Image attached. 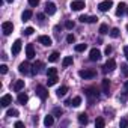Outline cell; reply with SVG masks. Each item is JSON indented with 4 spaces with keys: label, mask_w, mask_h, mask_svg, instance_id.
<instances>
[{
    "label": "cell",
    "mask_w": 128,
    "mask_h": 128,
    "mask_svg": "<svg viewBox=\"0 0 128 128\" xmlns=\"http://www.w3.org/2000/svg\"><path fill=\"white\" fill-rule=\"evenodd\" d=\"M89 59H90L92 62L100 60V59H101V51H100L98 48H92V50H90V53H89Z\"/></svg>",
    "instance_id": "7"
},
{
    "label": "cell",
    "mask_w": 128,
    "mask_h": 128,
    "mask_svg": "<svg viewBox=\"0 0 128 128\" xmlns=\"http://www.w3.org/2000/svg\"><path fill=\"white\" fill-rule=\"evenodd\" d=\"M0 72H2V74H6V72H8V66H6V65H0Z\"/></svg>",
    "instance_id": "40"
},
{
    "label": "cell",
    "mask_w": 128,
    "mask_h": 128,
    "mask_svg": "<svg viewBox=\"0 0 128 128\" xmlns=\"http://www.w3.org/2000/svg\"><path fill=\"white\" fill-rule=\"evenodd\" d=\"M32 15H33V14H32V11H30V9H27V11H24V12L21 14V20H23V21H29V20L32 18Z\"/></svg>",
    "instance_id": "23"
},
{
    "label": "cell",
    "mask_w": 128,
    "mask_h": 128,
    "mask_svg": "<svg viewBox=\"0 0 128 128\" xmlns=\"http://www.w3.org/2000/svg\"><path fill=\"white\" fill-rule=\"evenodd\" d=\"M38 42L42 44V45H45V47H50L51 45V38L50 36H45V35H41L38 38Z\"/></svg>",
    "instance_id": "12"
},
{
    "label": "cell",
    "mask_w": 128,
    "mask_h": 128,
    "mask_svg": "<svg viewBox=\"0 0 128 128\" xmlns=\"http://www.w3.org/2000/svg\"><path fill=\"white\" fill-rule=\"evenodd\" d=\"M47 76H48V77H51V76H57V70H56V68H48Z\"/></svg>",
    "instance_id": "34"
},
{
    "label": "cell",
    "mask_w": 128,
    "mask_h": 128,
    "mask_svg": "<svg viewBox=\"0 0 128 128\" xmlns=\"http://www.w3.org/2000/svg\"><path fill=\"white\" fill-rule=\"evenodd\" d=\"M102 68H104V72H108V71H113V70L116 68V62H114L113 59H108V60L106 62V65H104Z\"/></svg>",
    "instance_id": "8"
},
{
    "label": "cell",
    "mask_w": 128,
    "mask_h": 128,
    "mask_svg": "<svg viewBox=\"0 0 128 128\" xmlns=\"http://www.w3.org/2000/svg\"><path fill=\"white\" fill-rule=\"evenodd\" d=\"M29 5L30 6H38L39 5V0H29Z\"/></svg>",
    "instance_id": "41"
},
{
    "label": "cell",
    "mask_w": 128,
    "mask_h": 128,
    "mask_svg": "<svg viewBox=\"0 0 128 128\" xmlns=\"http://www.w3.org/2000/svg\"><path fill=\"white\" fill-rule=\"evenodd\" d=\"M125 11H126V5L120 2V3L118 5V8H116V15H118V17H120V15H122Z\"/></svg>",
    "instance_id": "18"
},
{
    "label": "cell",
    "mask_w": 128,
    "mask_h": 128,
    "mask_svg": "<svg viewBox=\"0 0 128 128\" xmlns=\"http://www.w3.org/2000/svg\"><path fill=\"white\" fill-rule=\"evenodd\" d=\"M84 94H86V96H88V100H89L90 104L98 100V90H96L95 88H88V89L84 90Z\"/></svg>",
    "instance_id": "1"
},
{
    "label": "cell",
    "mask_w": 128,
    "mask_h": 128,
    "mask_svg": "<svg viewBox=\"0 0 128 128\" xmlns=\"http://www.w3.org/2000/svg\"><path fill=\"white\" fill-rule=\"evenodd\" d=\"M70 65H72V56H66L65 59L62 60V66L63 68H68Z\"/></svg>",
    "instance_id": "22"
},
{
    "label": "cell",
    "mask_w": 128,
    "mask_h": 128,
    "mask_svg": "<svg viewBox=\"0 0 128 128\" xmlns=\"http://www.w3.org/2000/svg\"><path fill=\"white\" fill-rule=\"evenodd\" d=\"M57 76H51V77H48V80H47V84L48 86H54L56 83H57Z\"/></svg>",
    "instance_id": "27"
},
{
    "label": "cell",
    "mask_w": 128,
    "mask_h": 128,
    "mask_svg": "<svg viewBox=\"0 0 128 128\" xmlns=\"http://www.w3.org/2000/svg\"><path fill=\"white\" fill-rule=\"evenodd\" d=\"M63 114V110L62 108H54V112H53V116H57V118H60Z\"/></svg>",
    "instance_id": "35"
},
{
    "label": "cell",
    "mask_w": 128,
    "mask_h": 128,
    "mask_svg": "<svg viewBox=\"0 0 128 128\" xmlns=\"http://www.w3.org/2000/svg\"><path fill=\"white\" fill-rule=\"evenodd\" d=\"M36 54H35V48H33V45L32 44H27L26 45V57L30 60V59H33Z\"/></svg>",
    "instance_id": "10"
},
{
    "label": "cell",
    "mask_w": 128,
    "mask_h": 128,
    "mask_svg": "<svg viewBox=\"0 0 128 128\" xmlns=\"http://www.w3.org/2000/svg\"><path fill=\"white\" fill-rule=\"evenodd\" d=\"M112 6H113V2H112V0H104V2H101V3L98 5V9H100L101 12H107Z\"/></svg>",
    "instance_id": "5"
},
{
    "label": "cell",
    "mask_w": 128,
    "mask_h": 128,
    "mask_svg": "<svg viewBox=\"0 0 128 128\" xmlns=\"http://www.w3.org/2000/svg\"><path fill=\"white\" fill-rule=\"evenodd\" d=\"M44 11H45V14H47V15H53V14H56V5H54V3H51V2H50V3L47 2V3H45V8H44Z\"/></svg>",
    "instance_id": "9"
},
{
    "label": "cell",
    "mask_w": 128,
    "mask_h": 128,
    "mask_svg": "<svg viewBox=\"0 0 128 128\" xmlns=\"http://www.w3.org/2000/svg\"><path fill=\"white\" fill-rule=\"evenodd\" d=\"M30 68H32V66L29 65V62H21L20 66H18V71H20L21 74L27 76V74H32V70H30Z\"/></svg>",
    "instance_id": "3"
},
{
    "label": "cell",
    "mask_w": 128,
    "mask_h": 128,
    "mask_svg": "<svg viewBox=\"0 0 128 128\" xmlns=\"http://www.w3.org/2000/svg\"><path fill=\"white\" fill-rule=\"evenodd\" d=\"M66 104H68V106H72V107H78V106L82 104V98H80V96H74L72 100H68Z\"/></svg>",
    "instance_id": "17"
},
{
    "label": "cell",
    "mask_w": 128,
    "mask_h": 128,
    "mask_svg": "<svg viewBox=\"0 0 128 128\" xmlns=\"http://www.w3.org/2000/svg\"><path fill=\"white\" fill-rule=\"evenodd\" d=\"M78 122H80L82 125H86V124L89 122L88 114H86V113H80V114H78Z\"/></svg>",
    "instance_id": "25"
},
{
    "label": "cell",
    "mask_w": 128,
    "mask_h": 128,
    "mask_svg": "<svg viewBox=\"0 0 128 128\" xmlns=\"http://www.w3.org/2000/svg\"><path fill=\"white\" fill-rule=\"evenodd\" d=\"M108 90H110V82H108V78H104V80H102V92H104L106 95H108V94H110Z\"/></svg>",
    "instance_id": "20"
},
{
    "label": "cell",
    "mask_w": 128,
    "mask_h": 128,
    "mask_svg": "<svg viewBox=\"0 0 128 128\" xmlns=\"http://www.w3.org/2000/svg\"><path fill=\"white\" fill-rule=\"evenodd\" d=\"M74 41H76V36H74L72 33H70V35L66 36V42H70V44H72Z\"/></svg>",
    "instance_id": "37"
},
{
    "label": "cell",
    "mask_w": 128,
    "mask_h": 128,
    "mask_svg": "<svg viewBox=\"0 0 128 128\" xmlns=\"http://www.w3.org/2000/svg\"><path fill=\"white\" fill-rule=\"evenodd\" d=\"M84 8V2L83 0H76V2L71 3V9L72 11H82Z\"/></svg>",
    "instance_id": "11"
},
{
    "label": "cell",
    "mask_w": 128,
    "mask_h": 128,
    "mask_svg": "<svg viewBox=\"0 0 128 128\" xmlns=\"http://www.w3.org/2000/svg\"><path fill=\"white\" fill-rule=\"evenodd\" d=\"M65 27H66L68 30H71V29H74V23H72V21H66V23H65Z\"/></svg>",
    "instance_id": "38"
},
{
    "label": "cell",
    "mask_w": 128,
    "mask_h": 128,
    "mask_svg": "<svg viewBox=\"0 0 128 128\" xmlns=\"http://www.w3.org/2000/svg\"><path fill=\"white\" fill-rule=\"evenodd\" d=\"M6 116L15 118V116H18V110H17V108H9V110L6 112Z\"/></svg>",
    "instance_id": "29"
},
{
    "label": "cell",
    "mask_w": 128,
    "mask_h": 128,
    "mask_svg": "<svg viewBox=\"0 0 128 128\" xmlns=\"http://www.w3.org/2000/svg\"><path fill=\"white\" fill-rule=\"evenodd\" d=\"M125 12H126V15H128V6H126V11H125Z\"/></svg>",
    "instance_id": "48"
},
{
    "label": "cell",
    "mask_w": 128,
    "mask_h": 128,
    "mask_svg": "<svg viewBox=\"0 0 128 128\" xmlns=\"http://www.w3.org/2000/svg\"><path fill=\"white\" fill-rule=\"evenodd\" d=\"M11 102H12V96L11 95H3L2 100H0V106L2 107H8Z\"/></svg>",
    "instance_id": "15"
},
{
    "label": "cell",
    "mask_w": 128,
    "mask_h": 128,
    "mask_svg": "<svg viewBox=\"0 0 128 128\" xmlns=\"http://www.w3.org/2000/svg\"><path fill=\"white\" fill-rule=\"evenodd\" d=\"M119 33H120V32H119V29H118V27H113V29L110 30V36H112V38H118V36H119Z\"/></svg>",
    "instance_id": "31"
},
{
    "label": "cell",
    "mask_w": 128,
    "mask_h": 128,
    "mask_svg": "<svg viewBox=\"0 0 128 128\" xmlns=\"http://www.w3.org/2000/svg\"><path fill=\"white\" fill-rule=\"evenodd\" d=\"M104 53H106V54L108 56V54L112 53V47H110V45H107V47H106V50H104Z\"/></svg>",
    "instance_id": "42"
},
{
    "label": "cell",
    "mask_w": 128,
    "mask_h": 128,
    "mask_svg": "<svg viewBox=\"0 0 128 128\" xmlns=\"http://www.w3.org/2000/svg\"><path fill=\"white\" fill-rule=\"evenodd\" d=\"M126 30H128V24H126Z\"/></svg>",
    "instance_id": "49"
},
{
    "label": "cell",
    "mask_w": 128,
    "mask_h": 128,
    "mask_svg": "<svg viewBox=\"0 0 128 128\" xmlns=\"http://www.w3.org/2000/svg\"><path fill=\"white\" fill-rule=\"evenodd\" d=\"M124 54H125V57L128 60V47H124Z\"/></svg>",
    "instance_id": "43"
},
{
    "label": "cell",
    "mask_w": 128,
    "mask_h": 128,
    "mask_svg": "<svg viewBox=\"0 0 128 128\" xmlns=\"http://www.w3.org/2000/svg\"><path fill=\"white\" fill-rule=\"evenodd\" d=\"M106 125V120L102 119V118H96V120H95V126L96 128H102Z\"/></svg>",
    "instance_id": "28"
},
{
    "label": "cell",
    "mask_w": 128,
    "mask_h": 128,
    "mask_svg": "<svg viewBox=\"0 0 128 128\" xmlns=\"http://www.w3.org/2000/svg\"><path fill=\"white\" fill-rule=\"evenodd\" d=\"M53 124H54V116L53 114H48V116L44 118V125L45 126H51Z\"/></svg>",
    "instance_id": "21"
},
{
    "label": "cell",
    "mask_w": 128,
    "mask_h": 128,
    "mask_svg": "<svg viewBox=\"0 0 128 128\" xmlns=\"http://www.w3.org/2000/svg\"><path fill=\"white\" fill-rule=\"evenodd\" d=\"M124 90H125V94H128V80H126L125 84H124Z\"/></svg>",
    "instance_id": "44"
},
{
    "label": "cell",
    "mask_w": 128,
    "mask_h": 128,
    "mask_svg": "<svg viewBox=\"0 0 128 128\" xmlns=\"http://www.w3.org/2000/svg\"><path fill=\"white\" fill-rule=\"evenodd\" d=\"M23 88H24V80H17L15 84H14V90L15 92H20Z\"/></svg>",
    "instance_id": "24"
},
{
    "label": "cell",
    "mask_w": 128,
    "mask_h": 128,
    "mask_svg": "<svg viewBox=\"0 0 128 128\" xmlns=\"http://www.w3.org/2000/svg\"><path fill=\"white\" fill-rule=\"evenodd\" d=\"M2 30H3V35H11L12 33V30H14V24L11 23V21H5L3 24H2Z\"/></svg>",
    "instance_id": "4"
},
{
    "label": "cell",
    "mask_w": 128,
    "mask_h": 128,
    "mask_svg": "<svg viewBox=\"0 0 128 128\" xmlns=\"http://www.w3.org/2000/svg\"><path fill=\"white\" fill-rule=\"evenodd\" d=\"M5 2H8V3H12V2H14V0H5Z\"/></svg>",
    "instance_id": "47"
},
{
    "label": "cell",
    "mask_w": 128,
    "mask_h": 128,
    "mask_svg": "<svg viewBox=\"0 0 128 128\" xmlns=\"http://www.w3.org/2000/svg\"><path fill=\"white\" fill-rule=\"evenodd\" d=\"M78 76H80L82 78H84V80H90V78H94V77L96 76V71H95V70H82V71L78 72Z\"/></svg>",
    "instance_id": "2"
},
{
    "label": "cell",
    "mask_w": 128,
    "mask_h": 128,
    "mask_svg": "<svg viewBox=\"0 0 128 128\" xmlns=\"http://www.w3.org/2000/svg\"><path fill=\"white\" fill-rule=\"evenodd\" d=\"M23 125H24V124H23V122H20V120H18V122H15V126H17V128H21Z\"/></svg>",
    "instance_id": "45"
},
{
    "label": "cell",
    "mask_w": 128,
    "mask_h": 128,
    "mask_svg": "<svg viewBox=\"0 0 128 128\" xmlns=\"http://www.w3.org/2000/svg\"><path fill=\"white\" fill-rule=\"evenodd\" d=\"M33 32H35V30H33V27H27V29H24V35H26V36H30Z\"/></svg>",
    "instance_id": "36"
},
{
    "label": "cell",
    "mask_w": 128,
    "mask_h": 128,
    "mask_svg": "<svg viewBox=\"0 0 128 128\" xmlns=\"http://www.w3.org/2000/svg\"><path fill=\"white\" fill-rule=\"evenodd\" d=\"M119 125H120V128H126L128 126V120L126 119H120V124Z\"/></svg>",
    "instance_id": "39"
},
{
    "label": "cell",
    "mask_w": 128,
    "mask_h": 128,
    "mask_svg": "<svg viewBox=\"0 0 128 128\" xmlns=\"http://www.w3.org/2000/svg\"><path fill=\"white\" fill-rule=\"evenodd\" d=\"M36 94H38V96H39L42 101L48 98V90H47L44 86H36Z\"/></svg>",
    "instance_id": "6"
},
{
    "label": "cell",
    "mask_w": 128,
    "mask_h": 128,
    "mask_svg": "<svg viewBox=\"0 0 128 128\" xmlns=\"http://www.w3.org/2000/svg\"><path fill=\"white\" fill-rule=\"evenodd\" d=\"M100 33H101V35L110 33V32H108V27H107V24H101V26H100Z\"/></svg>",
    "instance_id": "30"
},
{
    "label": "cell",
    "mask_w": 128,
    "mask_h": 128,
    "mask_svg": "<svg viewBox=\"0 0 128 128\" xmlns=\"http://www.w3.org/2000/svg\"><path fill=\"white\" fill-rule=\"evenodd\" d=\"M86 48H88L86 44H77V45H76V51H78V53H80V51H84Z\"/></svg>",
    "instance_id": "33"
},
{
    "label": "cell",
    "mask_w": 128,
    "mask_h": 128,
    "mask_svg": "<svg viewBox=\"0 0 128 128\" xmlns=\"http://www.w3.org/2000/svg\"><path fill=\"white\" fill-rule=\"evenodd\" d=\"M17 100H18V102H20V104H23V106H24V104H27V101H29V96H27L26 94L20 92V94H18V96H17Z\"/></svg>",
    "instance_id": "19"
},
{
    "label": "cell",
    "mask_w": 128,
    "mask_h": 128,
    "mask_svg": "<svg viewBox=\"0 0 128 128\" xmlns=\"http://www.w3.org/2000/svg\"><path fill=\"white\" fill-rule=\"evenodd\" d=\"M80 23H96V17H88V15H80L78 17Z\"/></svg>",
    "instance_id": "16"
},
{
    "label": "cell",
    "mask_w": 128,
    "mask_h": 128,
    "mask_svg": "<svg viewBox=\"0 0 128 128\" xmlns=\"http://www.w3.org/2000/svg\"><path fill=\"white\" fill-rule=\"evenodd\" d=\"M44 17H45L44 14H38V20H39V21H42V20H44Z\"/></svg>",
    "instance_id": "46"
},
{
    "label": "cell",
    "mask_w": 128,
    "mask_h": 128,
    "mask_svg": "<svg viewBox=\"0 0 128 128\" xmlns=\"http://www.w3.org/2000/svg\"><path fill=\"white\" fill-rule=\"evenodd\" d=\"M66 92H68V88H66V86H62V88H59V89H57V92H56V94H57V96L60 98V96H65V95H66Z\"/></svg>",
    "instance_id": "26"
},
{
    "label": "cell",
    "mask_w": 128,
    "mask_h": 128,
    "mask_svg": "<svg viewBox=\"0 0 128 128\" xmlns=\"http://www.w3.org/2000/svg\"><path fill=\"white\" fill-rule=\"evenodd\" d=\"M21 45H23L21 39H17V41L12 44V54H18V53L21 51Z\"/></svg>",
    "instance_id": "14"
},
{
    "label": "cell",
    "mask_w": 128,
    "mask_h": 128,
    "mask_svg": "<svg viewBox=\"0 0 128 128\" xmlns=\"http://www.w3.org/2000/svg\"><path fill=\"white\" fill-rule=\"evenodd\" d=\"M42 66H44V63L42 62H35L33 65H32V74H39L41 72V70H42Z\"/></svg>",
    "instance_id": "13"
},
{
    "label": "cell",
    "mask_w": 128,
    "mask_h": 128,
    "mask_svg": "<svg viewBox=\"0 0 128 128\" xmlns=\"http://www.w3.org/2000/svg\"><path fill=\"white\" fill-rule=\"evenodd\" d=\"M57 59H59V53H57V51H53V53L50 54V57H48L50 62H56Z\"/></svg>",
    "instance_id": "32"
}]
</instances>
